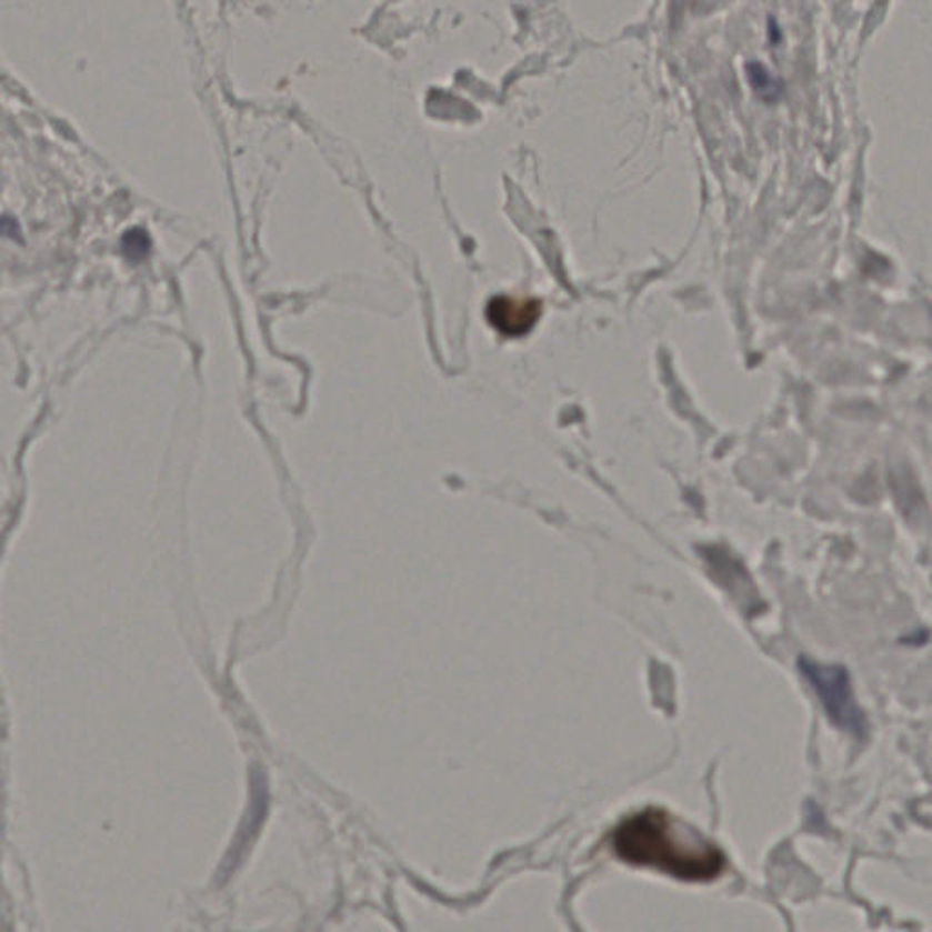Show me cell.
<instances>
[{"label":"cell","mask_w":932,"mask_h":932,"mask_svg":"<svg viewBox=\"0 0 932 932\" xmlns=\"http://www.w3.org/2000/svg\"><path fill=\"white\" fill-rule=\"evenodd\" d=\"M148 238L142 232H133L128 233L127 241H124V248H127V252H130L131 258H137V255H144L148 252Z\"/></svg>","instance_id":"277c9868"},{"label":"cell","mask_w":932,"mask_h":932,"mask_svg":"<svg viewBox=\"0 0 932 932\" xmlns=\"http://www.w3.org/2000/svg\"><path fill=\"white\" fill-rule=\"evenodd\" d=\"M802 669L832 723L856 736L863 734L865 718L854 701L849 675L842 667H826L814 661H803Z\"/></svg>","instance_id":"7a4b0ae2"},{"label":"cell","mask_w":932,"mask_h":932,"mask_svg":"<svg viewBox=\"0 0 932 932\" xmlns=\"http://www.w3.org/2000/svg\"><path fill=\"white\" fill-rule=\"evenodd\" d=\"M612 846L620 860L683 882H711L725 869V854L694 826L649 806L615 826Z\"/></svg>","instance_id":"6da1fadb"},{"label":"cell","mask_w":932,"mask_h":932,"mask_svg":"<svg viewBox=\"0 0 932 932\" xmlns=\"http://www.w3.org/2000/svg\"><path fill=\"white\" fill-rule=\"evenodd\" d=\"M541 315V303L535 299L498 295L487 307L490 324L509 338H518L529 332Z\"/></svg>","instance_id":"3957f363"}]
</instances>
